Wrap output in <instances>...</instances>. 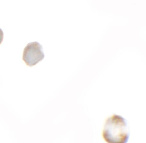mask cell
<instances>
[{
  "mask_svg": "<svg viewBox=\"0 0 146 143\" xmlns=\"http://www.w3.org/2000/svg\"><path fill=\"white\" fill-rule=\"evenodd\" d=\"M129 136L130 129L123 117L114 114L107 119L102 132L105 141L108 143H127Z\"/></svg>",
  "mask_w": 146,
  "mask_h": 143,
  "instance_id": "cell-1",
  "label": "cell"
},
{
  "mask_svg": "<svg viewBox=\"0 0 146 143\" xmlns=\"http://www.w3.org/2000/svg\"><path fill=\"white\" fill-rule=\"evenodd\" d=\"M42 47L37 42L28 43L24 50L23 59L28 66H34L44 58Z\"/></svg>",
  "mask_w": 146,
  "mask_h": 143,
  "instance_id": "cell-2",
  "label": "cell"
},
{
  "mask_svg": "<svg viewBox=\"0 0 146 143\" xmlns=\"http://www.w3.org/2000/svg\"><path fill=\"white\" fill-rule=\"evenodd\" d=\"M4 37V33L3 30L0 28V45L1 43L3 41Z\"/></svg>",
  "mask_w": 146,
  "mask_h": 143,
  "instance_id": "cell-3",
  "label": "cell"
}]
</instances>
